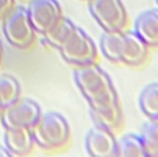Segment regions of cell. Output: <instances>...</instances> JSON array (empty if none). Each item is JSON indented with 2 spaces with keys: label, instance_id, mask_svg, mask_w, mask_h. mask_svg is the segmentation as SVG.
<instances>
[{
  "label": "cell",
  "instance_id": "cb8c5ba5",
  "mask_svg": "<svg viewBox=\"0 0 158 157\" xmlns=\"http://www.w3.org/2000/svg\"><path fill=\"white\" fill-rule=\"evenodd\" d=\"M84 2H88V0H84Z\"/></svg>",
  "mask_w": 158,
  "mask_h": 157
},
{
  "label": "cell",
  "instance_id": "7a4b0ae2",
  "mask_svg": "<svg viewBox=\"0 0 158 157\" xmlns=\"http://www.w3.org/2000/svg\"><path fill=\"white\" fill-rule=\"evenodd\" d=\"M36 146L45 152H59L69 146L72 129L68 120L58 112L41 113L40 119L32 127Z\"/></svg>",
  "mask_w": 158,
  "mask_h": 157
},
{
  "label": "cell",
  "instance_id": "6da1fadb",
  "mask_svg": "<svg viewBox=\"0 0 158 157\" xmlns=\"http://www.w3.org/2000/svg\"><path fill=\"white\" fill-rule=\"evenodd\" d=\"M74 81L91 108V113H107L121 109L120 99L110 76L98 65L76 66Z\"/></svg>",
  "mask_w": 158,
  "mask_h": 157
},
{
  "label": "cell",
  "instance_id": "7402d4cb",
  "mask_svg": "<svg viewBox=\"0 0 158 157\" xmlns=\"http://www.w3.org/2000/svg\"><path fill=\"white\" fill-rule=\"evenodd\" d=\"M0 114H2V108H0Z\"/></svg>",
  "mask_w": 158,
  "mask_h": 157
},
{
  "label": "cell",
  "instance_id": "9c48e42d",
  "mask_svg": "<svg viewBox=\"0 0 158 157\" xmlns=\"http://www.w3.org/2000/svg\"><path fill=\"white\" fill-rule=\"evenodd\" d=\"M115 141L113 131L95 124L87 132V153L92 157H115Z\"/></svg>",
  "mask_w": 158,
  "mask_h": 157
},
{
  "label": "cell",
  "instance_id": "ac0fdd59",
  "mask_svg": "<svg viewBox=\"0 0 158 157\" xmlns=\"http://www.w3.org/2000/svg\"><path fill=\"white\" fill-rule=\"evenodd\" d=\"M95 124H99L110 131H118L124 125V113L123 109L111 110L107 113H91Z\"/></svg>",
  "mask_w": 158,
  "mask_h": 157
},
{
  "label": "cell",
  "instance_id": "d6986e66",
  "mask_svg": "<svg viewBox=\"0 0 158 157\" xmlns=\"http://www.w3.org/2000/svg\"><path fill=\"white\" fill-rule=\"evenodd\" d=\"M15 7V0H0V21Z\"/></svg>",
  "mask_w": 158,
  "mask_h": 157
},
{
  "label": "cell",
  "instance_id": "3957f363",
  "mask_svg": "<svg viewBox=\"0 0 158 157\" xmlns=\"http://www.w3.org/2000/svg\"><path fill=\"white\" fill-rule=\"evenodd\" d=\"M0 22L6 40L13 47L18 50H26L36 43L37 33L30 22L25 7L15 6Z\"/></svg>",
  "mask_w": 158,
  "mask_h": 157
},
{
  "label": "cell",
  "instance_id": "ba28073f",
  "mask_svg": "<svg viewBox=\"0 0 158 157\" xmlns=\"http://www.w3.org/2000/svg\"><path fill=\"white\" fill-rule=\"evenodd\" d=\"M150 59V47L135 32L123 31V44L120 48V63L131 68L144 66Z\"/></svg>",
  "mask_w": 158,
  "mask_h": 157
},
{
  "label": "cell",
  "instance_id": "8992f818",
  "mask_svg": "<svg viewBox=\"0 0 158 157\" xmlns=\"http://www.w3.org/2000/svg\"><path fill=\"white\" fill-rule=\"evenodd\" d=\"M41 108L30 98H18L11 105L3 108L0 124L4 128H32L41 116Z\"/></svg>",
  "mask_w": 158,
  "mask_h": 157
},
{
  "label": "cell",
  "instance_id": "277c9868",
  "mask_svg": "<svg viewBox=\"0 0 158 157\" xmlns=\"http://www.w3.org/2000/svg\"><path fill=\"white\" fill-rule=\"evenodd\" d=\"M88 10L106 32H121L128 28V11L123 0H88Z\"/></svg>",
  "mask_w": 158,
  "mask_h": 157
},
{
  "label": "cell",
  "instance_id": "e0dca14e",
  "mask_svg": "<svg viewBox=\"0 0 158 157\" xmlns=\"http://www.w3.org/2000/svg\"><path fill=\"white\" fill-rule=\"evenodd\" d=\"M139 138L147 157H158V121L148 120L139 132Z\"/></svg>",
  "mask_w": 158,
  "mask_h": 157
},
{
  "label": "cell",
  "instance_id": "52a82bcc",
  "mask_svg": "<svg viewBox=\"0 0 158 157\" xmlns=\"http://www.w3.org/2000/svg\"><path fill=\"white\" fill-rule=\"evenodd\" d=\"M28 15L37 35H45L63 17L62 6L58 0H29Z\"/></svg>",
  "mask_w": 158,
  "mask_h": 157
},
{
  "label": "cell",
  "instance_id": "7c38bea8",
  "mask_svg": "<svg viewBox=\"0 0 158 157\" xmlns=\"http://www.w3.org/2000/svg\"><path fill=\"white\" fill-rule=\"evenodd\" d=\"M139 108L147 120L158 121V84L150 83L139 96Z\"/></svg>",
  "mask_w": 158,
  "mask_h": 157
},
{
  "label": "cell",
  "instance_id": "ffe728a7",
  "mask_svg": "<svg viewBox=\"0 0 158 157\" xmlns=\"http://www.w3.org/2000/svg\"><path fill=\"white\" fill-rule=\"evenodd\" d=\"M0 157H10V153L4 146H0Z\"/></svg>",
  "mask_w": 158,
  "mask_h": 157
},
{
  "label": "cell",
  "instance_id": "4fadbf2b",
  "mask_svg": "<svg viewBox=\"0 0 158 157\" xmlns=\"http://www.w3.org/2000/svg\"><path fill=\"white\" fill-rule=\"evenodd\" d=\"M123 44V31L106 32L103 31L99 41L101 51L107 61L111 63H120V48Z\"/></svg>",
  "mask_w": 158,
  "mask_h": 157
},
{
  "label": "cell",
  "instance_id": "5b68a950",
  "mask_svg": "<svg viewBox=\"0 0 158 157\" xmlns=\"http://www.w3.org/2000/svg\"><path fill=\"white\" fill-rule=\"evenodd\" d=\"M62 58L72 66H84L98 62V47L81 28L76 26L73 33L59 47Z\"/></svg>",
  "mask_w": 158,
  "mask_h": 157
},
{
  "label": "cell",
  "instance_id": "5bb4252c",
  "mask_svg": "<svg viewBox=\"0 0 158 157\" xmlns=\"http://www.w3.org/2000/svg\"><path fill=\"white\" fill-rule=\"evenodd\" d=\"M115 157H147L139 135L125 134L115 141Z\"/></svg>",
  "mask_w": 158,
  "mask_h": 157
},
{
  "label": "cell",
  "instance_id": "8fae6325",
  "mask_svg": "<svg viewBox=\"0 0 158 157\" xmlns=\"http://www.w3.org/2000/svg\"><path fill=\"white\" fill-rule=\"evenodd\" d=\"M133 32L150 48L158 47V11L156 8L144 11L136 18Z\"/></svg>",
  "mask_w": 158,
  "mask_h": 157
},
{
  "label": "cell",
  "instance_id": "44dd1931",
  "mask_svg": "<svg viewBox=\"0 0 158 157\" xmlns=\"http://www.w3.org/2000/svg\"><path fill=\"white\" fill-rule=\"evenodd\" d=\"M3 57H4V48H3V43L0 40V63L3 61Z\"/></svg>",
  "mask_w": 158,
  "mask_h": 157
},
{
  "label": "cell",
  "instance_id": "603a6c76",
  "mask_svg": "<svg viewBox=\"0 0 158 157\" xmlns=\"http://www.w3.org/2000/svg\"><path fill=\"white\" fill-rule=\"evenodd\" d=\"M21 2H25V0H21Z\"/></svg>",
  "mask_w": 158,
  "mask_h": 157
},
{
  "label": "cell",
  "instance_id": "2e32d148",
  "mask_svg": "<svg viewBox=\"0 0 158 157\" xmlns=\"http://www.w3.org/2000/svg\"><path fill=\"white\" fill-rule=\"evenodd\" d=\"M21 98V84L14 76L0 74V108H6Z\"/></svg>",
  "mask_w": 158,
  "mask_h": 157
},
{
  "label": "cell",
  "instance_id": "30bf717a",
  "mask_svg": "<svg viewBox=\"0 0 158 157\" xmlns=\"http://www.w3.org/2000/svg\"><path fill=\"white\" fill-rule=\"evenodd\" d=\"M3 141L10 156L15 157L29 156L36 146L30 128H6Z\"/></svg>",
  "mask_w": 158,
  "mask_h": 157
},
{
  "label": "cell",
  "instance_id": "9a60e30c",
  "mask_svg": "<svg viewBox=\"0 0 158 157\" xmlns=\"http://www.w3.org/2000/svg\"><path fill=\"white\" fill-rule=\"evenodd\" d=\"M76 26L77 25H74L73 21H70L69 18L62 17L59 19V22H58L54 28H51L50 31L43 36H44L45 41H47V44H50L52 48L59 50V47L65 43L66 39L73 33V31L76 29Z\"/></svg>",
  "mask_w": 158,
  "mask_h": 157
}]
</instances>
